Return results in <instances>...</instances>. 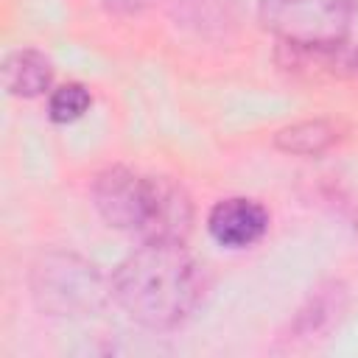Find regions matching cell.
<instances>
[{"label":"cell","instance_id":"obj_7","mask_svg":"<svg viewBox=\"0 0 358 358\" xmlns=\"http://www.w3.org/2000/svg\"><path fill=\"white\" fill-rule=\"evenodd\" d=\"M338 140V126L330 120H302L294 126H285L277 131L274 143L280 151L285 154H302V157H313L322 154L324 148H330Z\"/></svg>","mask_w":358,"mask_h":358},{"label":"cell","instance_id":"obj_8","mask_svg":"<svg viewBox=\"0 0 358 358\" xmlns=\"http://www.w3.org/2000/svg\"><path fill=\"white\" fill-rule=\"evenodd\" d=\"M90 106H92V95L78 81H67L50 90L48 95V117L53 123H76L90 112Z\"/></svg>","mask_w":358,"mask_h":358},{"label":"cell","instance_id":"obj_3","mask_svg":"<svg viewBox=\"0 0 358 358\" xmlns=\"http://www.w3.org/2000/svg\"><path fill=\"white\" fill-rule=\"evenodd\" d=\"M358 0H260L263 25L296 50L344 45Z\"/></svg>","mask_w":358,"mask_h":358},{"label":"cell","instance_id":"obj_4","mask_svg":"<svg viewBox=\"0 0 358 358\" xmlns=\"http://www.w3.org/2000/svg\"><path fill=\"white\" fill-rule=\"evenodd\" d=\"M34 299L42 310L59 316L92 313L106 299L103 277L87 260L64 252L45 255L31 277Z\"/></svg>","mask_w":358,"mask_h":358},{"label":"cell","instance_id":"obj_2","mask_svg":"<svg viewBox=\"0 0 358 358\" xmlns=\"http://www.w3.org/2000/svg\"><path fill=\"white\" fill-rule=\"evenodd\" d=\"M92 204L101 218L140 243L182 241L193 227V204L182 185L168 176L131 171L123 165L106 168L92 182Z\"/></svg>","mask_w":358,"mask_h":358},{"label":"cell","instance_id":"obj_6","mask_svg":"<svg viewBox=\"0 0 358 358\" xmlns=\"http://www.w3.org/2000/svg\"><path fill=\"white\" fill-rule=\"evenodd\" d=\"M53 64L42 50L20 48L6 56L3 64V84L17 98H39L50 90Z\"/></svg>","mask_w":358,"mask_h":358},{"label":"cell","instance_id":"obj_5","mask_svg":"<svg viewBox=\"0 0 358 358\" xmlns=\"http://www.w3.org/2000/svg\"><path fill=\"white\" fill-rule=\"evenodd\" d=\"M207 232L221 249H249L268 232V210L246 196H229L210 207Z\"/></svg>","mask_w":358,"mask_h":358},{"label":"cell","instance_id":"obj_10","mask_svg":"<svg viewBox=\"0 0 358 358\" xmlns=\"http://www.w3.org/2000/svg\"><path fill=\"white\" fill-rule=\"evenodd\" d=\"M115 11H120V14H131V11H140L148 0H106Z\"/></svg>","mask_w":358,"mask_h":358},{"label":"cell","instance_id":"obj_9","mask_svg":"<svg viewBox=\"0 0 358 358\" xmlns=\"http://www.w3.org/2000/svg\"><path fill=\"white\" fill-rule=\"evenodd\" d=\"M310 302H313V310H316V316H313V322L319 324V322L324 319V313H322V310H324V308L330 305V299H327V296H316V299H310ZM296 324H299V327H302L305 333H310V330H313V324H310V316H308V313H299V319H296Z\"/></svg>","mask_w":358,"mask_h":358},{"label":"cell","instance_id":"obj_1","mask_svg":"<svg viewBox=\"0 0 358 358\" xmlns=\"http://www.w3.org/2000/svg\"><path fill=\"white\" fill-rule=\"evenodd\" d=\"M204 266L182 241L140 243L112 274L109 291L117 305L148 330H173L201 305Z\"/></svg>","mask_w":358,"mask_h":358}]
</instances>
